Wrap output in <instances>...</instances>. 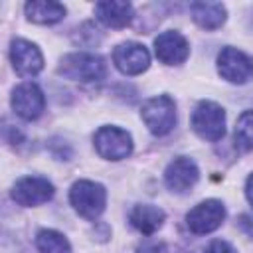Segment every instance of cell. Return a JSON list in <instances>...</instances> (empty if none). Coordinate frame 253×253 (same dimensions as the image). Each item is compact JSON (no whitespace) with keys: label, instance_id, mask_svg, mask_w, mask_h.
Wrapping results in <instances>:
<instances>
[{"label":"cell","instance_id":"obj_14","mask_svg":"<svg viewBox=\"0 0 253 253\" xmlns=\"http://www.w3.org/2000/svg\"><path fill=\"white\" fill-rule=\"evenodd\" d=\"M128 219H130V225L134 229H138L140 233L144 235H152L154 231H158L166 219L164 211L156 206H150V204H136L130 213H128Z\"/></svg>","mask_w":253,"mask_h":253},{"label":"cell","instance_id":"obj_18","mask_svg":"<svg viewBox=\"0 0 253 253\" xmlns=\"http://www.w3.org/2000/svg\"><path fill=\"white\" fill-rule=\"evenodd\" d=\"M36 245L40 253H71V245L55 229H42L36 237Z\"/></svg>","mask_w":253,"mask_h":253},{"label":"cell","instance_id":"obj_1","mask_svg":"<svg viewBox=\"0 0 253 253\" xmlns=\"http://www.w3.org/2000/svg\"><path fill=\"white\" fill-rule=\"evenodd\" d=\"M69 202L85 219H97L107 204V192L99 182L79 180L69 190Z\"/></svg>","mask_w":253,"mask_h":253},{"label":"cell","instance_id":"obj_20","mask_svg":"<svg viewBox=\"0 0 253 253\" xmlns=\"http://www.w3.org/2000/svg\"><path fill=\"white\" fill-rule=\"evenodd\" d=\"M206 253H237L227 241H221V239H215L211 241L208 247H206Z\"/></svg>","mask_w":253,"mask_h":253},{"label":"cell","instance_id":"obj_11","mask_svg":"<svg viewBox=\"0 0 253 253\" xmlns=\"http://www.w3.org/2000/svg\"><path fill=\"white\" fill-rule=\"evenodd\" d=\"M154 53L166 65H180V63H184L188 59L190 45H188V40L180 32L168 30V32H162V34L156 36Z\"/></svg>","mask_w":253,"mask_h":253},{"label":"cell","instance_id":"obj_2","mask_svg":"<svg viewBox=\"0 0 253 253\" xmlns=\"http://www.w3.org/2000/svg\"><path fill=\"white\" fill-rule=\"evenodd\" d=\"M57 73L73 81H99L105 77L107 69L103 57L79 51L65 55L57 65Z\"/></svg>","mask_w":253,"mask_h":253},{"label":"cell","instance_id":"obj_12","mask_svg":"<svg viewBox=\"0 0 253 253\" xmlns=\"http://www.w3.org/2000/svg\"><path fill=\"white\" fill-rule=\"evenodd\" d=\"M10 59L18 75L22 77H34L43 67V57L38 45H34L28 40H12L10 45Z\"/></svg>","mask_w":253,"mask_h":253},{"label":"cell","instance_id":"obj_23","mask_svg":"<svg viewBox=\"0 0 253 253\" xmlns=\"http://www.w3.org/2000/svg\"><path fill=\"white\" fill-rule=\"evenodd\" d=\"M245 196H247V200H249V204L253 206V174L247 178V182H245Z\"/></svg>","mask_w":253,"mask_h":253},{"label":"cell","instance_id":"obj_21","mask_svg":"<svg viewBox=\"0 0 253 253\" xmlns=\"http://www.w3.org/2000/svg\"><path fill=\"white\" fill-rule=\"evenodd\" d=\"M237 225L245 235L253 237V213H241L237 219Z\"/></svg>","mask_w":253,"mask_h":253},{"label":"cell","instance_id":"obj_3","mask_svg":"<svg viewBox=\"0 0 253 253\" xmlns=\"http://www.w3.org/2000/svg\"><path fill=\"white\" fill-rule=\"evenodd\" d=\"M194 132L210 142H217L225 134V111L213 101H202L192 113Z\"/></svg>","mask_w":253,"mask_h":253},{"label":"cell","instance_id":"obj_10","mask_svg":"<svg viewBox=\"0 0 253 253\" xmlns=\"http://www.w3.org/2000/svg\"><path fill=\"white\" fill-rule=\"evenodd\" d=\"M113 63L125 75H140L150 65V53L142 43L125 42V43H119L115 47Z\"/></svg>","mask_w":253,"mask_h":253},{"label":"cell","instance_id":"obj_19","mask_svg":"<svg viewBox=\"0 0 253 253\" xmlns=\"http://www.w3.org/2000/svg\"><path fill=\"white\" fill-rule=\"evenodd\" d=\"M235 144L241 150H253V111H243L235 125Z\"/></svg>","mask_w":253,"mask_h":253},{"label":"cell","instance_id":"obj_7","mask_svg":"<svg viewBox=\"0 0 253 253\" xmlns=\"http://www.w3.org/2000/svg\"><path fill=\"white\" fill-rule=\"evenodd\" d=\"M217 71L229 83H247L253 77V59L237 47H223L217 55Z\"/></svg>","mask_w":253,"mask_h":253},{"label":"cell","instance_id":"obj_4","mask_svg":"<svg viewBox=\"0 0 253 253\" xmlns=\"http://www.w3.org/2000/svg\"><path fill=\"white\" fill-rule=\"evenodd\" d=\"M140 115L148 126V130L156 136L168 134L176 125V105H174L172 97H168V95H158V97L148 99L142 105Z\"/></svg>","mask_w":253,"mask_h":253},{"label":"cell","instance_id":"obj_15","mask_svg":"<svg viewBox=\"0 0 253 253\" xmlns=\"http://www.w3.org/2000/svg\"><path fill=\"white\" fill-rule=\"evenodd\" d=\"M95 14L107 28H126L132 20V6L128 2H99L95 4Z\"/></svg>","mask_w":253,"mask_h":253},{"label":"cell","instance_id":"obj_16","mask_svg":"<svg viewBox=\"0 0 253 253\" xmlns=\"http://www.w3.org/2000/svg\"><path fill=\"white\" fill-rule=\"evenodd\" d=\"M192 18L204 30H217L225 22V6L221 2H194L192 4Z\"/></svg>","mask_w":253,"mask_h":253},{"label":"cell","instance_id":"obj_8","mask_svg":"<svg viewBox=\"0 0 253 253\" xmlns=\"http://www.w3.org/2000/svg\"><path fill=\"white\" fill-rule=\"evenodd\" d=\"M10 103H12V109L18 117H22L24 121H36L43 113L45 97L36 83L26 81V83H20L12 91Z\"/></svg>","mask_w":253,"mask_h":253},{"label":"cell","instance_id":"obj_13","mask_svg":"<svg viewBox=\"0 0 253 253\" xmlns=\"http://www.w3.org/2000/svg\"><path fill=\"white\" fill-rule=\"evenodd\" d=\"M198 178H200V170H198L196 162L188 156L174 158L164 170V182H166L168 190H172L176 194L188 192L198 182Z\"/></svg>","mask_w":253,"mask_h":253},{"label":"cell","instance_id":"obj_22","mask_svg":"<svg viewBox=\"0 0 253 253\" xmlns=\"http://www.w3.org/2000/svg\"><path fill=\"white\" fill-rule=\"evenodd\" d=\"M160 251H162V245H158V243H144L138 249V253H160Z\"/></svg>","mask_w":253,"mask_h":253},{"label":"cell","instance_id":"obj_5","mask_svg":"<svg viewBox=\"0 0 253 253\" xmlns=\"http://www.w3.org/2000/svg\"><path fill=\"white\" fill-rule=\"evenodd\" d=\"M99 156L107 160H123L132 152V136L119 126H101L93 136Z\"/></svg>","mask_w":253,"mask_h":253},{"label":"cell","instance_id":"obj_17","mask_svg":"<svg viewBox=\"0 0 253 253\" xmlns=\"http://www.w3.org/2000/svg\"><path fill=\"white\" fill-rule=\"evenodd\" d=\"M26 16L34 24H55L65 16V6L59 2L47 0H32L24 6Z\"/></svg>","mask_w":253,"mask_h":253},{"label":"cell","instance_id":"obj_9","mask_svg":"<svg viewBox=\"0 0 253 253\" xmlns=\"http://www.w3.org/2000/svg\"><path fill=\"white\" fill-rule=\"evenodd\" d=\"M53 196V184L40 176H26L20 178L12 188V200L24 208L40 206L51 200Z\"/></svg>","mask_w":253,"mask_h":253},{"label":"cell","instance_id":"obj_6","mask_svg":"<svg viewBox=\"0 0 253 253\" xmlns=\"http://www.w3.org/2000/svg\"><path fill=\"white\" fill-rule=\"evenodd\" d=\"M225 219V208L219 200H206L194 206L186 215V225L196 235L215 231Z\"/></svg>","mask_w":253,"mask_h":253}]
</instances>
